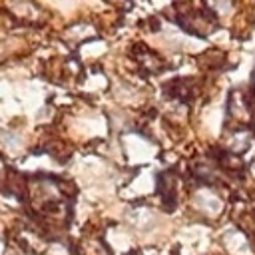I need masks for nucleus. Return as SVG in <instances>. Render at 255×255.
Listing matches in <instances>:
<instances>
[]
</instances>
